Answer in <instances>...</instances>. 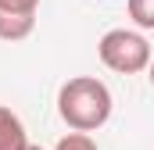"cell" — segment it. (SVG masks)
<instances>
[{"label":"cell","mask_w":154,"mask_h":150,"mask_svg":"<svg viewBox=\"0 0 154 150\" xmlns=\"http://www.w3.org/2000/svg\"><path fill=\"white\" fill-rule=\"evenodd\" d=\"M25 150H43V147H36V143H29V147H25Z\"/></svg>","instance_id":"cell-9"},{"label":"cell","mask_w":154,"mask_h":150,"mask_svg":"<svg viewBox=\"0 0 154 150\" xmlns=\"http://www.w3.org/2000/svg\"><path fill=\"white\" fill-rule=\"evenodd\" d=\"M54 150H97V143H93L90 132H68V136L57 140V147H54Z\"/></svg>","instance_id":"cell-6"},{"label":"cell","mask_w":154,"mask_h":150,"mask_svg":"<svg viewBox=\"0 0 154 150\" xmlns=\"http://www.w3.org/2000/svg\"><path fill=\"white\" fill-rule=\"evenodd\" d=\"M39 0H0V11L7 14H36Z\"/></svg>","instance_id":"cell-7"},{"label":"cell","mask_w":154,"mask_h":150,"mask_svg":"<svg viewBox=\"0 0 154 150\" xmlns=\"http://www.w3.org/2000/svg\"><path fill=\"white\" fill-rule=\"evenodd\" d=\"M129 18L140 29H154V0H129Z\"/></svg>","instance_id":"cell-5"},{"label":"cell","mask_w":154,"mask_h":150,"mask_svg":"<svg viewBox=\"0 0 154 150\" xmlns=\"http://www.w3.org/2000/svg\"><path fill=\"white\" fill-rule=\"evenodd\" d=\"M97 54L118 75H136L143 68H151V61H154L147 36L133 32V29H111V32H104L100 43H97Z\"/></svg>","instance_id":"cell-2"},{"label":"cell","mask_w":154,"mask_h":150,"mask_svg":"<svg viewBox=\"0 0 154 150\" xmlns=\"http://www.w3.org/2000/svg\"><path fill=\"white\" fill-rule=\"evenodd\" d=\"M147 72H151V75H147V79H151V86H154V61H151V68H147Z\"/></svg>","instance_id":"cell-8"},{"label":"cell","mask_w":154,"mask_h":150,"mask_svg":"<svg viewBox=\"0 0 154 150\" xmlns=\"http://www.w3.org/2000/svg\"><path fill=\"white\" fill-rule=\"evenodd\" d=\"M36 29V14H7L0 11V39L7 43H18V39H29Z\"/></svg>","instance_id":"cell-4"},{"label":"cell","mask_w":154,"mask_h":150,"mask_svg":"<svg viewBox=\"0 0 154 150\" xmlns=\"http://www.w3.org/2000/svg\"><path fill=\"white\" fill-rule=\"evenodd\" d=\"M57 114L68 129L93 132L111 118V89L93 75H75L57 89Z\"/></svg>","instance_id":"cell-1"},{"label":"cell","mask_w":154,"mask_h":150,"mask_svg":"<svg viewBox=\"0 0 154 150\" xmlns=\"http://www.w3.org/2000/svg\"><path fill=\"white\" fill-rule=\"evenodd\" d=\"M25 147H29V136H25L22 118L0 104V150H25Z\"/></svg>","instance_id":"cell-3"}]
</instances>
